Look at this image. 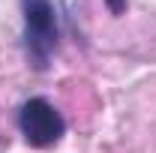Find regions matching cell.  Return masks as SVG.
<instances>
[{
    "label": "cell",
    "mask_w": 156,
    "mask_h": 153,
    "mask_svg": "<svg viewBox=\"0 0 156 153\" xmlns=\"http://www.w3.org/2000/svg\"><path fill=\"white\" fill-rule=\"evenodd\" d=\"M21 42L27 63L45 72L60 45V12L51 0H21Z\"/></svg>",
    "instance_id": "obj_1"
},
{
    "label": "cell",
    "mask_w": 156,
    "mask_h": 153,
    "mask_svg": "<svg viewBox=\"0 0 156 153\" xmlns=\"http://www.w3.org/2000/svg\"><path fill=\"white\" fill-rule=\"evenodd\" d=\"M18 129L30 147L45 150V147H54L66 135V120L48 99L33 96V99L21 102L18 108Z\"/></svg>",
    "instance_id": "obj_2"
},
{
    "label": "cell",
    "mask_w": 156,
    "mask_h": 153,
    "mask_svg": "<svg viewBox=\"0 0 156 153\" xmlns=\"http://www.w3.org/2000/svg\"><path fill=\"white\" fill-rule=\"evenodd\" d=\"M105 6H108V12H111V15H123V12H126V6H129V0H105Z\"/></svg>",
    "instance_id": "obj_3"
}]
</instances>
